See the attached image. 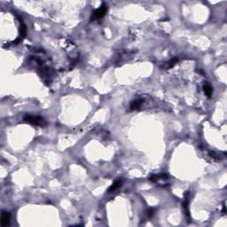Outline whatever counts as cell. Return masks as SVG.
Listing matches in <instances>:
<instances>
[{"label": "cell", "mask_w": 227, "mask_h": 227, "mask_svg": "<svg viewBox=\"0 0 227 227\" xmlns=\"http://www.w3.org/2000/svg\"><path fill=\"white\" fill-rule=\"evenodd\" d=\"M23 120L26 123H29V124H34V125H44L45 124L44 118H42L40 116H36L29 115V114H27V115L24 116Z\"/></svg>", "instance_id": "obj_1"}, {"label": "cell", "mask_w": 227, "mask_h": 227, "mask_svg": "<svg viewBox=\"0 0 227 227\" xmlns=\"http://www.w3.org/2000/svg\"><path fill=\"white\" fill-rule=\"evenodd\" d=\"M106 11H107V6L105 5V4H102V6L100 7H98V9H96L93 14H92V19H96V20H99V19H102L105 14H106Z\"/></svg>", "instance_id": "obj_2"}, {"label": "cell", "mask_w": 227, "mask_h": 227, "mask_svg": "<svg viewBox=\"0 0 227 227\" xmlns=\"http://www.w3.org/2000/svg\"><path fill=\"white\" fill-rule=\"evenodd\" d=\"M10 220H11V215L9 212L6 211H3L2 215H1V225L3 227L7 226L10 223Z\"/></svg>", "instance_id": "obj_3"}, {"label": "cell", "mask_w": 227, "mask_h": 227, "mask_svg": "<svg viewBox=\"0 0 227 227\" xmlns=\"http://www.w3.org/2000/svg\"><path fill=\"white\" fill-rule=\"evenodd\" d=\"M122 184H123V181L120 180V179L115 181V182L112 184V185L108 188V193H113V192L116 191L118 188H120V187L122 186Z\"/></svg>", "instance_id": "obj_4"}, {"label": "cell", "mask_w": 227, "mask_h": 227, "mask_svg": "<svg viewBox=\"0 0 227 227\" xmlns=\"http://www.w3.org/2000/svg\"><path fill=\"white\" fill-rule=\"evenodd\" d=\"M203 91H204L206 96L211 97V95L213 93V89H212V86L209 83H205L203 84Z\"/></svg>", "instance_id": "obj_5"}, {"label": "cell", "mask_w": 227, "mask_h": 227, "mask_svg": "<svg viewBox=\"0 0 227 227\" xmlns=\"http://www.w3.org/2000/svg\"><path fill=\"white\" fill-rule=\"evenodd\" d=\"M143 103V99H135L131 103V110H135L139 108V106H141V104Z\"/></svg>", "instance_id": "obj_6"}, {"label": "cell", "mask_w": 227, "mask_h": 227, "mask_svg": "<svg viewBox=\"0 0 227 227\" xmlns=\"http://www.w3.org/2000/svg\"><path fill=\"white\" fill-rule=\"evenodd\" d=\"M178 61V59H177V58H175V59H173V60H171L170 61H169L168 63H167V65H168V67H167V68H172L177 62Z\"/></svg>", "instance_id": "obj_7"}, {"label": "cell", "mask_w": 227, "mask_h": 227, "mask_svg": "<svg viewBox=\"0 0 227 227\" xmlns=\"http://www.w3.org/2000/svg\"><path fill=\"white\" fill-rule=\"evenodd\" d=\"M153 215H154V209H150L149 211H148V216L149 217H151V216H153Z\"/></svg>", "instance_id": "obj_8"}]
</instances>
